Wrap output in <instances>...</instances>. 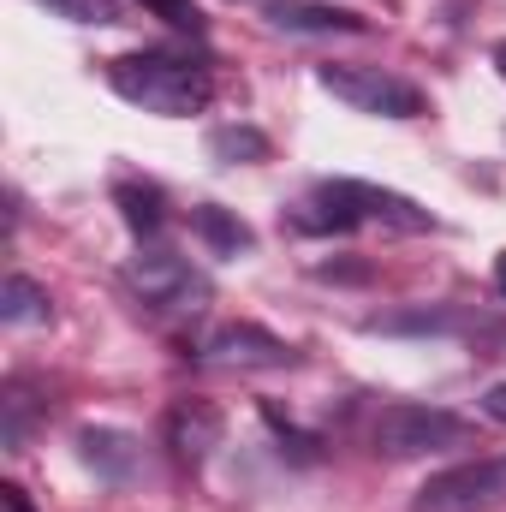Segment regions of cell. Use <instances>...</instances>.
Masks as SVG:
<instances>
[{
  "instance_id": "7c38bea8",
  "label": "cell",
  "mask_w": 506,
  "mask_h": 512,
  "mask_svg": "<svg viewBox=\"0 0 506 512\" xmlns=\"http://www.w3.org/2000/svg\"><path fill=\"white\" fill-rule=\"evenodd\" d=\"M0 316H6L12 328H24V322H48V316H54V304H48V292H42L36 280L12 274V280L0 286Z\"/></svg>"
},
{
  "instance_id": "2e32d148",
  "label": "cell",
  "mask_w": 506,
  "mask_h": 512,
  "mask_svg": "<svg viewBox=\"0 0 506 512\" xmlns=\"http://www.w3.org/2000/svg\"><path fill=\"white\" fill-rule=\"evenodd\" d=\"M0 405H6V447H24V429H30V393L12 382Z\"/></svg>"
},
{
  "instance_id": "6da1fadb",
  "label": "cell",
  "mask_w": 506,
  "mask_h": 512,
  "mask_svg": "<svg viewBox=\"0 0 506 512\" xmlns=\"http://www.w3.org/2000/svg\"><path fill=\"white\" fill-rule=\"evenodd\" d=\"M108 84L126 96L131 108L161 114V120H191V114H203L209 96H215L209 66L191 60V54H167V48L120 54V60L108 66Z\"/></svg>"
},
{
  "instance_id": "9c48e42d",
  "label": "cell",
  "mask_w": 506,
  "mask_h": 512,
  "mask_svg": "<svg viewBox=\"0 0 506 512\" xmlns=\"http://www.w3.org/2000/svg\"><path fill=\"white\" fill-rule=\"evenodd\" d=\"M262 18H268L274 30H364L358 12H346V6H316V0H268Z\"/></svg>"
},
{
  "instance_id": "5b68a950",
  "label": "cell",
  "mask_w": 506,
  "mask_h": 512,
  "mask_svg": "<svg viewBox=\"0 0 506 512\" xmlns=\"http://www.w3.org/2000/svg\"><path fill=\"white\" fill-rule=\"evenodd\" d=\"M328 96H340L346 108L358 114H376V120H417L423 114V90L387 66H358V60H334L316 72Z\"/></svg>"
},
{
  "instance_id": "8992f818",
  "label": "cell",
  "mask_w": 506,
  "mask_h": 512,
  "mask_svg": "<svg viewBox=\"0 0 506 512\" xmlns=\"http://www.w3.org/2000/svg\"><path fill=\"white\" fill-rule=\"evenodd\" d=\"M501 507H506V453L447 465L411 495V512H501Z\"/></svg>"
},
{
  "instance_id": "44dd1931",
  "label": "cell",
  "mask_w": 506,
  "mask_h": 512,
  "mask_svg": "<svg viewBox=\"0 0 506 512\" xmlns=\"http://www.w3.org/2000/svg\"><path fill=\"white\" fill-rule=\"evenodd\" d=\"M495 66H501V78H506V42H501V48H495Z\"/></svg>"
},
{
  "instance_id": "277c9868",
  "label": "cell",
  "mask_w": 506,
  "mask_h": 512,
  "mask_svg": "<svg viewBox=\"0 0 506 512\" xmlns=\"http://www.w3.org/2000/svg\"><path fill=\"white\" fill-rule=\"evenodd\" d=\"M376 453L387 459H417V453H453V447H471L477 441V423H465L459 411H441V405H387L370 429Z\"/></svg>"
},
{
  "instance_id": "ac0fdd59",
  "label": "cell",
  "mask_w": 506,
  "mask_h": 512,
  "mask_svg": "<svg viewBox=\"0 0 506 512\" xmlns=\"http://www.w3.org/2000/svg\"><path fill=\"white\" fill-rule=\"evenodd\" d=\"M483 417H489V423H506V382H495L483 393Z\"/></svg>"
},
{
  "instance_id": "3957f363",
  "label": "cell",
  "mask_w": 506,
  "mask_h": 512,
  "mask_svg": "<svg viewBox=\"0 0 506 512\" xmlns=\"http://www.w3.org/2000/svg\"><path fill=\"white\" fill-rule=\"evenodd\" d=\"M126 286L155 310V316H197L209 310L215 286L203 268H191L179 251H161V245H143V251L126 262Z\"/></svg>"
},
{
  "instance_id": "ffe728a7",
  "label": "cell",
  "mask_w": 506,
  "mask_h": 512,
  "mask_svg": "<svg viewBox=\"0 0 506 512\" xmlns=\"http://www.w3.org/2000/svg\"><path fill=\"white\" fill-rule=\"evenodd\" d=\"M495 286L506 292V251H501V262H495Z\"/></svg>"
},
{
  "instance_id": "52a82bcc",
  "label": "cell",
  "mask_w": 506,
  "mask_h": 512,
  "mask_svg": "<svg viewBox=\"0 0 506 512\" xmlns=\"http://www.w3.org/2000/svg\"><path fill=\"white\" fill-rule=\"evenodd\" d=\"M197 364H221V370H280L292 364V346L256 322H221L209 334H197Z\"/></svg>"
},
{
  "instance_id": "9a60e30c",
  "label": "cell",
  "mask_w": 506,
  "mask_h": 512,
  "mask_svg": "<svg viewBox=\"0 0 506 512\" xmlns=\"http://www.w3.org/2000/svg\"><path fill=\"white\" fill-rule=\"evenodd\" d=\"M42 6L72 24H120V0H42Z\"/></svg>"
},
{
  "instance_id": "5bb4252c",
  "label": "cell",
  "mask_w": 506,
  "mask_h": 512,
  "mask_svg": "<svg viewBox=\"0 0 506 512\" xmlns=\"http://www.w3.org/2000/svg\"><path fill=\"white\" fill-rule=\"evenodd\" d=\"M209 149H215V155H227V161H262V155H268V137H262V131L221 126L215 137H209Z\"/></svg>"
},
{
  "instance_id": "8fae6325",
  "label": "cell",
  "mask_w": 506,
  "mask_h": 512,
  "mask_svg": "<svg viewBox=\"0 0 506 512\" xmlns=\"http://www.w3.org/2000/svg\"><path fill=\"white\" fill-rule=\"evenodd\" d=\"M191 227L209 239V251H221V256H239V251H251V245H256L251 227H245L239 215H227L221 203H203V209H191Z\"/></svg>"
},
{
  "instance_id": "ba28073f",
  "label": "cell",
  "mask_w": 506,
  "mask_h": 512,
  "mask_svg": "<svg viewBox=\"0 0 506 512\" xmlns=\"http://www.w3.org/2000/svg\"><path fill=\"white\" fill-rule=\"evenodd\" d=\"M221 411L209 405V399H179V405H167V417H161V441H167V453L179 459V465H203L215 447H221Z\"/></svg>"
},
{
  "instance_id": "d6986e66",
  "label": "cell",
  "mask_w": 506,
  "mask_h": 512,
  "mask_svg": "<svg viewBox=\"0 0 506 512\" xmlns=\"http://www.w3.org/2000/svg\"><path fill=\"white\" fill-rule=\"evenodd\" d=\"M0 501H6V512H30V501H24V489H18V483H6V489H0Z\"/></svg>"
},
{
  "instance_id": "4fadbf2b",
  "label": "cell",
  "mask_w": 506,
  "mask_h": 512,
  "mask_svg": "<svg viewBox=\"0 0 506 512\" xmlns=\"http://www.w3.org/2000/svg\"><path fill=\"white\" fill-rule=\"evenodd\" d=\"M78 441H84V459H90L96 471H108V477H126L131 465H137L131 441H126V435H114V429H84Z\"/></svg>"
},
{
  "instance_id": "30bf717a",
  "label": "cell",
  "mask_w": 506,
  "mask_h": 512,
  "mask_svg": "<svg viewBox=\"0 0 506 512\" xmlns=\"http://www.w3.org/2000/svg\"><path fill=\"white\" fill-rule=\"evenodd\" d=\"M114 203L126 209V227L137 233V239H155V233L167 227V203H161V191H155V185L120 179V185H114Z\"/></svg>"
},
{
  "instance_id": "7a4b0ae2",
  "label": "cell",
  "mask_w": 506,
  "mask_h": 512,
  "mask_svg": "<svg viewBox=\"0 0 506 512\" xmlns=\"http://www.w3.org/2000/svg\"><path fill=\"white\" fill-rule=\"evenodd\" d=\"M292 227H304V233H352V227L429 233L435 221H429V209H417V203L399 197V191H381V185H364V179H322V185L298 203Z\"/></svg>"
},
{
  "instance_id": "e0dca14e",
  "label": "cell",
  "mask_w": 506,
  "mask_h": 512,
  "mask_svg": "<svg viewBox=\"0 0 506 512\" xmlns=\"http://www.w3.org/2000/svg\"><path fill=\"white\" fill-rule=\"evenodd\" d=\"M143 6H149V12H155V18H167V24H173V30H191V36H197V30H203V12H197V6H191V0H143Z\"/></svg>"
}]
</instances>
